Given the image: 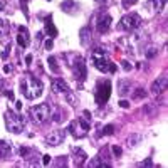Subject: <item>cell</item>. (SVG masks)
<instances>
[{"label":"cell","instance_id":"23","mask_svg":"<svg viewBox=\"0 0 168 168\" xmlns=\"http://www.w3.org/2000/svg\"><path fill=\"white\" fill-rule=\"evenodd\" d=\"M104 133H106V134H113V133H114V126H113V125L104 126Z\"/></svg>","mask_w":168,"mask_h":168},{"label":"cell","instance_id":"29","mask_svg":"<svg viewBox=\"0 0 168 168\" xmlns=\"http://www.w3.org/2000/svg\"><path fill=\"white\" fill-rule=\"evenodd\" d=\"M52 46H54V42H52V39L46 40V49H47V51H51V49H52Z\"/></svg>","mask_w":168,"mask_h":168},{"label":"cell","instance_id":"10","mask_svg":"<svg viewBox=\"0 0 168 168\" xmlns=\"http://www.w3.org/2000/svg\"><path fill=\"white\" fill-rule=\"evenodd\" d=\"M17 44H19L20 47H29V44H30V37H29V30H27L25 27H19Z\"/></svg>","mask_w":168,"mask_h":168},{"label":"cell","instance_id":"15","mask_svg":"<svg viewBox=\"0 0 168 168\" xmlns=\"http://www.w3.org/2000/svg\"><path fill=\"white\" fill-rule=\"evenodd\" d=\"M76 72H77V77H79L81 81L86 77V67H84L83 59H81V57H77V61H76Z\"/></svg>","mask_w":168,"mask_h":168},{"label":"cell","instance_id":"37","mask_svg":"<svg viewBox=\"0 0 168 168\" xmlns=\"http://www.w3.org/2000/svg\"><path fill=\"white\" fill-rule=\"evenodd\" d=\"M25 62H27V64L32 62V56H27V57H25Z\"/></svg>","mask_w":168,"mask_h":168},{"label":"cell","instance_id":"8","mask_svg":"<svg viewBox=\"0 0 168 168\" xmlns=\"http://www.w3.org/2000/svg\"><path fill=\"white\" fill-rule=\"evenodd\" d=\"M64 138H66V131L64 129H56V131H51V133L44 138V141H46L47 146H59L61 143L64 141Z\"/></svg>","mask_w":168,"mask_h":168},{"label":"cell","instance_id":"36","mask_svg":"<svg viewBox=\"0 0 168 168\" xmlns=\"http://www.w3.org/2000/svg\"><path fill=\"white\" fill-rule=\"evenodd\" d=\"M3 72H5V74H9V72H10V66H3Z\"/></svg>","mask_w":168,"mask_h":168},{"label":"cell","instance_id":"2","mask_svg":"<svg viewBox=\"0 0 168 168\" xmlns=\"http://www.w3.org/2000/svg\"><path fill=\"white\" fill-rule=\"evenodd\" d=\"M30 118L35 125H44L51 118V106L42 103V104H37L34 108H30Z\"/></svg>","mask_w":168,"mask_h":168},{"label":"cell","instance_id":"25","mask_svg":"<svg viewBox=\"0 0 168 168\" xmlns=\"http://www.w3.org/2000/svg\"><path fill=\"white\" fill-rule=\"evenodd\" d=\"M56 165L57 166H66V165H67V163H66V157H59V160H57V163H56Z\"/></svg>","mask_w":168,"mask_h":168},{"label":"cell","instance_id":"39","mask_svg":"<svg viewBox=\"0 0 168 168\" xmlns=\"http://www.w3.org/2000/svg\"><path fill=\"white\" fill-rule=\"evenodd\" d=\"M2 9H3V3H2V2H0V12H2Z\"/></svg>","mask_w":168,"mask_h":168},{"label":"cell","instance_id":"9","mask_svg":"<svg viewBox=\"0 0 168 168\" xmlns=\"http://www.w3.org/2000/svg\"><path fill=\"white\" fill-rule=\"evenodd\" d=\"M111 22H113V19H111V15H101L99 20H98V32L99 34H104V32H108L109 30V27H111Z\"/></svg>","mask_w":168,"mask_h":168},{"label":"cell","instance_id":"7","mask_svg":"<svg viewBox=\"0 0 168 168\" xmlns=\"http://www.w3.org/2000/svg\"><path fill=\"white\" fill-rule=\"evenodd\" d=\"M69 131L72 133V136H76V138H83L86 133L89 131V123H86L83 118H79V120H76V121H72L71 125H69Z\"/></svg>","mask_w":168,"mask_h":168},{"label":"cell","instance_id":"1","mask_svg":"<svg viewBox=\"0 0 168 168\" xmlns=\"http://www.w3.org/2000/svg\"><path fill=\"white\" fill-rule=\"evenodd\" d=\"M20 89H22V94L27 98V99H35L39 98L44 91V86L39 79L32 76H25L22 81H20Z\"/></svg>","mask_w":168,"mask_h":168},{"label":"cell","instance_id":"26","mask_svg":"<svg viewBox=\"0 0 168 168\" xmlns=\"http://www.w3.org/2000/svg\"><path fill=\"white\" fill-rule=\"evenodd\" d=\"M49 163H51V157H49V155H44V157H42V165L47 166Z\"/></svg>","mask_w":168,"mask_h":168},{"label":"cell","instance_id":"38","mask_svg":"<svg viewBox=\"0 0 168 168\" xmlns=\"http://www.w3.org/2000/svg\"><path fill=\"white\" fill-rule=\"evenodd\" d=\"M20 2H22V5H24V9H25V5H27V2H29V0H20Z\"/></svg>","mask_w":168,"mask_h":168},{"label":"cell","instance_id":"18","mask_svg":"<svg viewBox=\"0 0 168 168\" xmlns=\"http://www.w3.org/2000/svg\"><path fill=\"white\" fill-rule=\"evenodd\" d=\"M32 153H34V151H32L30 148H27V146H22V148H20V157L25 158V160H30Z\"/></svg>","mask_w":168,"mask_h":168},{"label":"cell","instance_id":"32","mask_svg":"<svg viewBox=\"0 0 168 168\" xmlns=\"http://www.w3.org/2000/svg\"><path fill=\"white\" fill-rule=\"evenodd\" d=\"M123 69H125V71H129V69H131V66H129V62H126V61H123Z\"/></svg>","mask_w":168,"mask_h":168},{"label":"cell","instance_id":"24","mask_svg":"<svg viewBox=\"0 0 168 168\" xmlns=\"http://www.w3.org/2000/svg\"><path fill=\"white\" fill-rule=\"evenodd\" d=\"M136 2H138V0H123V5H125V7H131V5H134Z\"/></svg>","mask_w":168,"mask_h":168},{"label":"cell","instance_id":"19","mask_svg":"<svg viewBox=\"0 0 168 168\" xmlns=\"http://www.w3.org/2000/svg\"><path fill=\"white\" fill-rule=\"evenodd\" d=\"M47 62H49V67H51V71L54 72V74H57V72H59V66H57V62H56L54 57H49Z\"/></svg>","mask_w":168,"mask_h":168},{"label":"cell","instance_id":"30","mask_svg":"<svg viewBox=\"0 0 168 168\" xmlns=\"http://www.w3.org/2000/svg\"><path fill=\"white\" fill-rule=\"evenodd\" d=\"M138 140H140V136H133V138L129 136V138H128V143H129V146H133V143H134V141H138Z\"/></svg>","mask_w":168,"mask_h":168},{"label":"cell","instance_id":"21","mask_svg":"<svg viewBox=\"0 0 168 168\" xmlns=\"http://www.w3.org/2000/svg\"><path fill=\"white\" fill-rule=\"evenodd\" d=\"M151 2L155 3V10L160 12V10H161V7H163V2H165V0H151Z\"/></svg>","mask_w":168,"mask_h":168},{"label":"cell","instance_id":"5","mask_svg":"<svg viewBox=\"0 0 168 168\" xmlns=\"http://www.w3.org/2000/svg\"><path fill=\"white\" fill-rule=\"evenodd\" d=\"M91 61H93V66L98 69V71H101V72L109 71V61L106 59V52L103 49H94Z\"/></svg>","mask_w":168,"mask_h":168},{"label":"cell","instance_id":"28","mask_svg":"<svg viewBox=\"0 0 168 168\" xmlns=\"http://www.w3.org/2000/svg\"><path fill=\"white\" fill-rule=\"evenodd\" d=\"M113 153L116 155V157H120V155L123 153V151H121V148H120V146H113Z\"/></svg>","mask_w":168,"mask_h":168},{"label":"cell","instance_id":"20","mask_svg":"<svg viewBox=\"0 0 168 168\" xmlns=\"http://www.w3.org/2000/svg\"><path fill=\"white\" fill-rule=\"evenodd\" d=\"M145 96H146V91H145V89H141V88H138L136 91L133 93V99H143Z\"/></svg>","mask_w":168,"mask_h":168},{"label":"cell","instance_id":"22","mask_svg":"<svg viewBox=\"0 0 168 168\" xmlns=\"http://www.w3.org/2000/svg\"><path fill=\"white\" fill-rule=\"evenodd\" d=\"M5 32H7V24H5V20H0V37H2Z\"/></svg>","mask_w":168,"mask_h":168},{"label":"cell","instance_id":"40","mask_svg":"<svg viewBox=\"0 0 168 168\" xmlns=\"http://www.w3.org/2000/svg\"><path fill=\"white\" fill-rule=\"evenodd\" d=\"M98 3H103V2H106V0H96Z\"/></svg>","mask_w":168,"mask_h":168},{"label":"cell","instance_id":"13","mask_svg":"<svg viewBox=\"0 0 168 168\" xmlns=\"http://www.w3.org/2000/svg\"><path fill=\"white\" fill-rule=\"evenodd\" d=\"M72 155H74V165L76 166H83L86 158H88V155H86L81 148H76V146L72 148Z\"/></svg>","mask_w":168,"mask_h":168},{"label":"cell","instance_id":"33","mask_svg":"<svg viewBox=\"0 0 168 168\" xmlns=\"http://www.w3.org/2000/svg\"><path fill=\"white\" fill-rule=\"evenodd\" d=\"M140 165H141V166H151V165H153V163H151L150 160H146V161H143V163H140Z\"/></svg>","mask_w":168,"mask_h":168},{"label":"cell","instance_id":"4","mask_svg":"<svg viewBox=\"0 0 168 168\" xmlns=\"http://www.w3.org/2000/svg\"><path fill=\"white\" fill-rule=\"evenodd\" d=\"M141 25V17L138 14H126L125 17L120 20V29L126 32H133Z\"/></svg>","mask_w":168,"mask_h":168},{"label":"cell","instance_id":"12","mask_svg":"<svg viewBox=\"0 0 168 168\" xmlns=\"http://www.w3.org/2000/svg\"><path fill=\"white\" fill-rule=\"evenodd\" d=\"M52 91L54 93H67L69 91V86L64 83V79H59V77H56V79H52Z\"/></svg>","mask_w":168,"mask_h":168},{"label":"cell","instance_id":"6","mask_svg":"<svg viewBox=\"0 0 168 168\" xmlns=\"http://www.w3.org/2000/svg\"><path fill=\"white\" fill-rule=\"evenodd\" d=\"M109 94H111V84H109V81L98 83V88H96V103L98 104H104L109 99Z\"/></svg>","mask_w":168,"mask_h":168},{"label":"cell","instance_id":"31","mask_svg":"<svg viewBox=\"0 0 168 168\" xmlns=\"http://www.w3.org/2000/svg\"><path fill=\"white\" fill-rule=\"evenodd\" d=\"M9 51H10V46H7L5 51L2 52V57H3V59H7V56H9Z\"/></svg>","mask_w":168,"mask_h":168},{"label":"cell","instance_id":"3","mask_svg":"<svg viewBox=\"0 0 168 168\" xmlns=\"http://www.w3.org/2000/svg\"><path fill=\"white\" fill-rule=\"evenodd\" d=\"M24 125H25V123H24V118L19 116L17 113H14V111H7L5 113V126H7L9 131L19 134V133L24 131Z\"/></svg>","mask_w":168,"mask_h":168},{"label":"cell","instance_id":"27","mask_svg":"<svg viewBox=\"0 0 168 168\" xmlns=\"http://www.w3.org/2000/svg\"><path fill=\"white\" fill-rule=\"evenodd\" d=\"M120 106H121L123 109H128V108H129V103H128L126 99H121V101H120Z\"/></svg>","mask_w":168,"mask_h":168},{"label":"cell","instance_id":"17","mask_svg":"<svg viewBox=\"0 0 168 168\" xmlns=\"http://www.w3.org/2000/svg\"><path fill=\"white\" fill-rule=\"evenodd\" d=\"M46 32H47L49 35H52V37L57 35V29L54 27V24H52V19L51 17L46 19Z\"/></svg>","mask_w":168,"mask_h":168},{"label":"cell","instance_id":"35","mask_svg":"<svg viewBox=\"0 0 168 168\" xmlns=\"http://www.w3.org/2000/svg\"><path fill=\"white\" fill-rule=\"evenodd\" d=\"M15 108H17V111H20V109H22V103H20V101H15Z\"/></svg>","mask_w":168,"mask_h":168},{"label":"cell","instance_id":"16","mask_svg":"<svg viewBox=\"0 0 168 168\" xmlns=\"http://www.w3.org/2000/svg\"><path fill=\"white\" fill-rule=\"evenodd\" d=\"M118 93H120V96H126L128 93H131V84L128 81H121L118 86Z\"/></svg>","mask_w":168,"mask_h":168},{"label":"cell","instance_id":"11","mask_svg":"<svg viewBox=\"0 0 168 168\" xmlns=\"http://www.w3.org/2000/svg\"><path fill=\"white\" fill-rule=\"evenodd\" d=\"M166 89V77L163 76V77H158L157 81H153V84H151V89L150 91L153 93V94H160V93H163Z\"/></svg>","mask_w":168,"mask_h":168},{"label":"cell","instance_id":"34","mask_svg":"<svg viewBox=\"0 0 168 168\" xmlns=\"http://www.w3.org/2000/svg\"><path fill=\"white\" fill-rule=\"evenodd\" d=\"M114 71H116V66L113 62H109V72H114Z\"/></svg>","mask_w":168,"mask_h":168},{"label":"cell","instance_id":"14","mask_svg":"<svg viewBox=\"0 0 168 168\" xmlns=\"http://www.w3.org/2000/svg\"><path fill=\"white\" fill-rule=\"evenodd\" d=\"M10 151H12V145H10V143L0 140V160H5L10 155Z\"/></svg>","mask_w":168,"mask_h":168}]
</instances>
